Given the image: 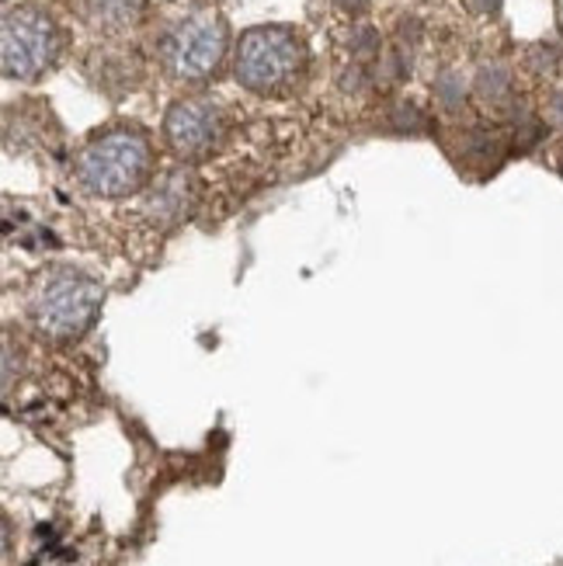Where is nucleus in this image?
Returning <instances> with one entry per match:
<instances>
[{"mask_svg": "<svg viewBox=\"0 0 563 566\" xmlns=\"http://www.w3.org/2000/svg\"><path fill=\"white\" fill-rule=\"evenodd\" d=\"M60 29L56 21L39 8H14L4 14L0 29V63L11 81H35L60 56Z\"/></svg>", "mask_w": 563, "mask_h": 566, "instance_id": "nucleus-4", "label": "nucleus"}, {"mask_svg": "<svg viewBox=\"0 0 563 566\" xmlns=\"http://www.w3.org/2000/svg\"><path fill=\"white\" fill-rule=\"evenodd\" d=\"M307 70V45L289 29H251L233 56V74L254 94H286Z\"/></svg>", "mask_w": 563, "mask_h": 566, "instance_id": "nucleus-3", "label": "nucleus"}, {"mask_svg": "<svg viewBox=\"0 0 563 566\" xmlns=\"http://www.w3.org/2000/svg\"><path fill=\"white\" fill-rule=\"evenodd\" d=\"M553 160H556V171L563 174V139L556 143V150H553Z\"/></svg>", "mask_w": 563, "mask_h": 566, "instance_id": "nucleus-13", "label": "nucleus"}, {"mask_svg": "<svg viewBox=\"0 0 563 566\" xmlns=\"http://www.w3.org/2000/svg\"><path fill=\"white\" fill-rule=\"evenodd\" d=\"M546 115H550V122L563 126V87L553 90V98H550V105H546Z\"/></svg>", "mask_w": 563, "mask_h": 566, "instance_id": "nucleus-11", "label": "nucleus"}, {"mask_svg": "<svg viewBox=\"0 0 563 566\" xmlns=\"http://www.w3.org/2000/svg\"><path fill=\"white\" fill-rule=\"evenodd\" d=\"M226 53V21L213 11L188 14L163 39V66L178 81H205Z\"/></svg>", "mask_w": 563, "mask_h": 566, "instance_id": "nucleus-5", "label": "nucleus"}, {"mask_svg": "<svg viewBox=\"0 0 563 566\" xmlns=\"http://www.w3.org/2000/svg\"><path fill=\"white\" fill-rule=\"evenodd\" d=\"M477 94L487 105H504L511 94V74L504 66H487L477 77Z\"/></svg>", "mask_w": 563, "mask_h": 566, "instance_id": "nucleus-9", "label": "nucleus"}, {"mask_svg": "<svg viewBox=\"0 0 563 566\" xmlns=\"http://www.w3.org/2000/svg\"><path fill=\"white\" fill-rule=\"evenodd\" d=\"M435 94H438L442 108H459V102H463V84H459V77L442 74L438 84H435Z\"/></svg>", "mask_w": 563, "mask_h": 566, "instance_id": "nucleus-10", "label": "nucleus"}, {"mask_svg": "<svg viewBox=\"0 0 563 566\" xmlns=\"http://www.w3.org/2000/svg\"><path fill=\"white\" fill-rule=\"evenodd\" d=\"M338 8L348 14H365L369 11V0H338Z\"/></svg>", "mask_w": 563, "mask_h": 566, "instance_id": "nucleus-12", "label": "nucleus"}, {"mask_svg": "<svg viewBox=\"0 0 563 566\" xmlns=\"http://www.w3.org/2000/svg\"><path fill=\"white\" fill-rule=\"evenodd\" d=\"M226 136V115L220 105L209 98H184L168 108V119H163V139L178 160L195 163L213 157Z\"/></svg>", "mask_w": 563, "mask_h": 566, "instance_id": "nucleus-6", "label": "nucleus"}, {"mask_svg": "<svg viewBox=\"0 0 563 566\" xmlns=\"http://www.w3.org/2000/svg\"><path fill=\"white\" fill-rule=\"evenodd\" d=\"M102 302V281L74 268H53L50 275H42L32 292V320L39 323L42 334L56 341H77L91 330Z\"/></svg>", "mask_w": 563, "mask_h": 566, "instance_id": "nucleus-2", "label": "nucleus"}, {"mask_svg": "<svg viewBox=\"0 0 563 566\" xmlns=\"http://www.w3.org/2000/svg\"><path fill=\"white\" fill-rule=\"evenodd\" d=\"M77 8L87 25L105 29V32H119L144 18L147 0H77Z\"/></svg>", "mask_w": 563, "mask_h": 566, "instance_id": "nucleus-8", "label": "nucleus"}, {"mask_svg": "<svg viewBox=\"0 0 563 566\" xmlns=\"http://www.w3.org/2000/svg\"><path fill=\"white\" fill-rule=\"evenodd\" d=\"M192 199H195V178L178 168V171H168L160 181H153L144 212L160 226H174L181 216H188Z\"/></svg>", "mask_w": 563, "mask_h": 566, "instance_id": "nucleus-7", "label": "nucleus"}, {"mask_svg": "<svg viewBox=\"0 0 563 566\" xmlns=\"http://www.w3.org/2000/svg\"><path fill=\"white\" fill-rule=\"evenodd\" d=\"M74 174L94 199H129L144 192L153 178V147L144 132L129 126L98 132L77 153Z\"/></svg>", "mask_w": 563, "mask_h": 566, "instance_id": "nucleus-1", "label": "nucleus"}, {"mask_svg": "<svg viewBox=\"0 0 563 566\" xmlns=\"http://www.w3.org/2000/svg\"><path fill=\"white\" fill-rule=\"evenodd\" d=\"M498 4H501V0H480L484 11H498Z\"/></svg>", "mask_w": 563, "mask_h": 566, "instance_id": "nucleus-14", "label": "nucleus"}]
</instances>
